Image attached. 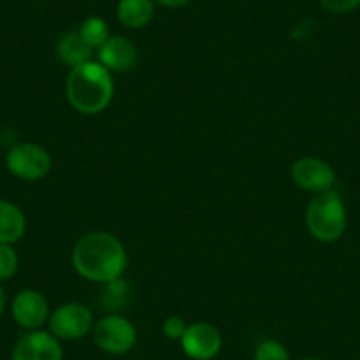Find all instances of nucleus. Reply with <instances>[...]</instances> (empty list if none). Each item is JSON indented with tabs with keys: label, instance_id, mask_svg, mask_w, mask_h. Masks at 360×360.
I'll return each mask as SVG.
<instances>
[{
	"label": "nucleus",
	"instance_id": "1",
	"mask_svg": "<svg viewBox=\"0 0 360 360\" xmlns=\"http://www.w3.org/2000/svg\"><path fill=\"white\" fill-rule=\"evenodd\" d=\"M72 266L83 279L108 283L122 278L127 266L126 248L108 231H90L75 244L71 252Z\"/></svg>",
	"mask_w": 360,
	"mask_h": 360
},
{
	"label": "nucleus",
	"instance_id": "2",
	"mask_svg": "<svg viewBox=\"0 0 360 360\" xmlns=\"http://www.w3.org/2000/svg\"><path fill=\"white\" fill-rule=\"evenodd\" d=\"M115 85L113 76L101 62L89 60L71 68L65 83V94L72 108L85 115H96L112 103Z\"/></svg>",
	"mask_w": 360,
	"mask_h": 360
},
{
	"label": "nucleus",
	"instance_id": "3",
	"mask_svg": "<svg viewBox=\"0 0 360 360\" xmlns=\"http://www.w3.org/2000/svg\"><path fill=\"white\" fill-rule=\"evenodd\" d=\"M306 226L320 242H335L346 230V207L335 191L314 195L306 209Z\"/></svg>",
	"mask_w": 360,
	"mask_h": 360
},
{
	"label": "nucleus",
	"instance_id": "4",
	"mask_svg": "<svg viewBox=\"0 0 360 360\" xmlns=\"http://www.w3.org/2000/svg\"><path fill=\"white\" fill-rule=\"evenodd\" d=\"M6 168L13 176L27 182L44 179L51 169V155L43 145L22 141L13 145L6 154Z\"/></svg>",
	"mask_w": 360,
	"mask_h": 360
},
{
	"label": "nucleus",
	"instance_id": "5",
	"mask_svg": "<svg viewBox=\"0 0 360 360\" xmlns=\"http://www.w3.org/2000/svg\"><path fill=\"white\" fill-rule=\"evenodd\" d=\"M94 323V313L79 302L62 304L48 320L50 332L58 341H78L92 332Z\"/></svg>",
	"mask_w": 360,
	"mask_h": 360
},
{
	"label": "nucleus",
	"instance_id": "6",
	"mask_svg": "<svg viewBox=\"0 0 360 360\" xmlns=\"http://www.w3.org/2000/svg\"><path fill=\"white\" fill-rule=\"evenodd\" d=\"M94 342L110 355H124L136 345V328L127 318L120 314H108L96 321L92 328Z\"/></svg>",
	"mask_w": 360,
	"mask_h": 360
},
{
	"label": "nucleus",
	"instance_id": "7",
	"mask_svg": "<svg viewBox=\"0 0 360 360\" xmlns=\"http://www.w3.org/2000/svg\"><path fill=\"white\" fill-rule=\"evenodd\" d=\"M182 352L193 360H212L223 349V334L209 321H195L188 325L180 339Z\"/></svg>",
	"mask_w": 360,
	"mask_h": 360
},
{
	"label": "nucleus",
	"instance_id": "8",
	"mask_svg": "<svg viewBox=\"0 0 360 360\" xmlns=\"http://www.w3.org/2000/svg\"><path fill=\"white\" fill-rule=\"evenodd\" d=\"M292 179L304 191L320 195L334 188L335 172L323 159L306 155L292 165Z\"/></svg>",
	"mask_w": 360,
	"mask_h": 360
},
{
	"label": "nucleus",
	"instance_id": "9",
	"mask_svg": "<svg viewBox=\"0 0 360 360\" xmlns=\"http://www.w3.org/2000/svg\"><path fill=\"white\" fill-rule=\"evenodd\" d=\"M11 314L16 323L25 330H39L50 320V306L46 297L32 288L16 293L11 302Z\"/></svg>",
	"mask_w": 360,
	"mask_h": 360
},
{
	"label": "nucleus",
	"instance_id": "10",
	"mask_svg": "<svg viewBox=\"0 0 360 360\" xmlns=\"http://www.w3.org/2000/svg\"><path fill=\"white\" fill-rule=\"evenodd\" d=\"M64 349L50 330H30L16 341L11 360H62Z\"/></svg>",
	"mask_w": 360,
	"mask_h": 360
},
{
	"label": "nucleus",
	"instance_id": "11",
	"mask_svg": "<svg viewBox=\"0 0 360 360\" xmlns=\"http://www.w3.org/2000/svg\"><path fill=\"white\" fill-rule=\"evenodd\" d=\"M99 62L110 72H126L134 68L138 60V48L129 37L110 36L108 41L99 48Z\"/></svg>",
	"mask_w": 360,
	"mask_h": 360
},
{
	"label": "nucleus",
	"instance_id": "12",
	"mask_svg": "<svg viewBox=\"0 0 360 360\" xmlns=\"http://www.w3.org/2000/svg\"><path fill=\"white\" fill-rule=\"evenodd\" d=\"M27 230L23 210L16 203L0 200V244H11L22 240Z\"/></svg>",
	"mask_w": 360,
	"mask_h": 360
},
{
	"label": "nucleus",
	"instance_id": "13",
	"mask_svg": "<svg viewBox=\"0 0 360 360\" xmlns=\"http://www.w3.org/2000/svg\"><path fill=\"white\" fill-rule=\"evenodd\" d=\"M154 0H119L117 18L127 29H143L154 18Z\"/></svg>",
	"mask_w": 360,
	"mask_h": 360
},
{
	"label": "nucleus",
	"instance_id": "14",
	"mask_svg": "<svg viewBox=\"0 0 360 360\" xmlns=\"http://www.w3.org/2000/svg\"><path fill=\"white\" fill-rule=\"evenodd\" d=\"M92 48L83 41L78 30H71L60 36L57 43V57L68 68H76L79 64L92 60Z\"/></svg>",
	"mask_w": 360,
	"mask_h": 360
},
{
	"label": "nucleus",
	"instance_id": "15",
	"mask_svg": "<svg viewBox=\"0 0 360 360\" xmlns=\"http://www.w3.org/2000/svg\"><path fill=\"white\" fill-rule=\"evenodd\" d=\"M78 32L79 36L83 37V41H85L92 50H96V48L99 50V48L108 41L110 27L108 23L103 18H99V16H90V18H86L85 22L82 23Z\"/></svg>",
	"mask_w": 360,
	"mask_h": 360
},
{
	"label": "nucleus",
	"instance_id": "16",
	"mask_svg": "<svg viewBox=\"0 0 360 360\" xmlns=\"http://www.w3.org/2000/svg\"><path fill=\"white\" fill-rule=\"evenodd\" d=\"M20 258L11 244H0V283L9 281L18 272Z\"/></svg>",
	"mask_w": 360,
	"mask_h": 360
},
{
	"label": "nucleus",
	"instance_id": "17",
	"mask_svg": "<svg viewBox=\"0 0 360 360\" xmlns=\"http://www.w3.org/2000/svg\"><path fill=\"white\" fill-rule=\"evenodd\" d=\"M255 360H292L285 345L276 339H265L255 349Z\"/></svg>",
	"mask_w": 360,
	"mask_h": 360
},
{
	"label": "nucleus",
	"instance_id": "18",
	"mask_svg": "<svg viewBox=\"0 0 360 360\" xmlns=\"http://www.w3.org/2000/svg\"><path fill=\"white\" fill-rule=\"evenodd\" d=\"M162 334L166 335L168 339H172V341H180L182 339V335H184L186 328H188V325H186L184 318L182 316H168L165 321H162Z\"/></svg>",
	"mask_w": 360,
	"mask_h": 360
},
{
	"label": "nucleus",
	"instance_id": "19",
	"mask_svg": "<svg viewBox=\"0 0 360 360\" xmlns=\"http://www.w3.org/2000/svg\"><path fill=\"white\" fill-rule=\"evenodd\" d=\"M321 8L330 15H348L360 6V0H320Z\"/></svg>",
	"mask_w": 360,
	"mask_h": 360
},
{
	"label": "nucleus",
	"instance_id": "20",
	"mask_svg": "<svg viewBox=\"0 0 360 360\" xmlns=\"http://www.w3.org/2000/svg\"><path fill=\"white\" fill-rule=\"evenodd\" d=\"M158 4L166 6V8H180V6H186L189 4L191 0H154Z\"/></svg>",
	"mask_w": 360,
	"mask_h": 360
},
{
	"label": "nucleus",
	"instance_id": "21",
	"mask_svg": "<svg viewBox=\"0 0 360 360\" xmlns=\"http://www.w3.org/2000/svg\"><path fill=\"white\" fill-rule=\"evenodd\" d=\"M6 304H8V299H6V292L4 288H2V283H0V316L4 314Z\"/></svg>",
	"mask_w": 360,
	"mask_h": 360
},
{
	"label": "nucleus",
	"instance_id": "22",
	"mask_svg": "<svg viewBox=\"0 0 360 360\" xmlns=\"http://www.w3.org/2000/svg\"><path fill=\"white\" fill-rule=\"evenodd\" d=\"M302 360H320V359H302Z\"/></svg>",
	"mask_w": 360,
	"mask_h": 360
}]
</instances>
